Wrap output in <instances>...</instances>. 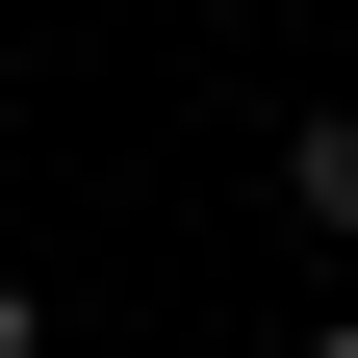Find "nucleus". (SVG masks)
Listing matches in <instances>:
<instances>
[{"mask_svg":"<svg viewBox=\"0 0 358 358\" xmlns=\"http://www.w3.org/2000/svg\"><path fill=\"white\" fill-rule=\"evenodd\" d=\"M0 358H26V282H0Z\"/></svg>","mask_w":358,"mask_h":358,"instance_id":"nucleus-2","label":"nucleus"},{"mask_svg":"<svg viewBox=\"0 0 358 358\" xmlns=\"http://www.w3.org/2000/svg\"><path fill=\"white\" fill-rule=\"evenodd\" d=\"M282 205H307V231H358V103H307V154H282Z\"/></svg>","mask_w":358,"mask_h":358,"instance_id":"nucleus-1","label":"nucleus"}]
</instances>
